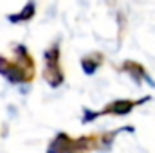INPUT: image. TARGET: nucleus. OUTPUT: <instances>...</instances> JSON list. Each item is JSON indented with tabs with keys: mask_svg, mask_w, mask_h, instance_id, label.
<instances>
[{
	"mask_svg": "<svg viewBox=\"0 0 155 153\" xmlns=\"http://www.w3.org/2000/svg\"><path fill=\"white\" fill-rule=\"evenodd\" d=\"M152 101L150 96H144V97H139V99H114L110 103H107L101 110H88V108H83V119L81 122L83 124H88L92 121H96L97 117H105V115H117V117H123V115L132 114V110H135L137 106L144 105Z\"/></svg>",
	"mask_w": 155,
	"mask_h": 153,
	"instance_id": "7ed1b4c3",
	"label": "nucleus"
},
{
	"mask_svg": "<svg viewBox=\"0 0 155 153\" xmlns=\"http://www.w3.org/2000/svg\"><path fill=\"white\" fill-rule=\"evenodd\" d=\"M36 15V4L35 0H29L18 13H11L7 15V20L11 24H25V22H31Z\"/></svg>",
	"mask_w": 155,
	"mask_h": 153,
	"instance_id": "0eeeda50",
	"label": "nucleus"
},
{
	"mask_svg": "<svg viewBox=\"0 0 155 153\" xmlns=\"http://www.w3.org/2000/svg\"><path fill=\"white\" fill-rule=\"evenodd\" d=\"M123 132L134 133L135 128L134 126H121L110 132H94V133H87V135H79L72 137L67 132H58L45 153H94V151H103V150H110L116 137Z\"/></svg>",
	"mask_w": 155,
	"mask_h": 153,
	"instance_id": "f257e3e1",
	"label": "nucleus"
},
{
	"mask_svg": "<svg viewBox=\"0 0 155 153\" xmlns=\"http://www.w3.org/2000/svg\"><path fill=\"white\" fill-rule=\"evenodd\" d=\"M103 63H105V54L99 50H94V52H88L81 58V70L87 76H92L99 70V67Z\"/></svg>",
	"mask_w": 155,
	"mask_h": 153,
	"instance_id": "423d86ee",
	"label": "nucleus"
},
{
	"mask_svg": "<svg viewBox=\"0 0 155 153\" xmlns=\"http://www.w3.org/2000/svg\"><path fill=\"white\" fill-rule=\"evenodd\" d=\"M117 70L119 72H124V74H128V76L132 77L135 83H150V85H155L152 76L146 72V69H144V65L143 63H139V61H135V60H124L119 67H117Z\"/></svg>",
	"mask_w": 155,
	"mask_h": 153,
	"instance_id": "39448f33",
	"label": "nucleus"
},
{
	"mask_svg": "<svg viewBox=\"0 0 155 153\" xmlns=\"http://www.w3.org/2000/svg\"><path fill=\"white\" fill-rule=\"evenodd\" d=\"M0 76L11 85H29L36 77V60L24 43L13 45V56L0 54Z\"/></svg>",
	"mask_w": 155,
	"mask_h": 153,
	"instance_id": "f03ea898",
	"label": "nucleus"
},
{
	"mask_svg": "<svg viewBox=\"0 0 155 153\" xmlns=\"http://www.w3.org/2000/svg\"><path fill=\"white\" fill-rule=\"evenodd\" d=\"M41 76L51 88H58L65 83V70L61 67V47L60 41H52L43 50V72Z\"/></svg>",
	"mask_w": 155,
	"mask_h": 153,
	"instance_id": "20e7f679",
	"label": "nucleus"
}]
</instances>
